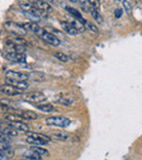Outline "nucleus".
<instances>
[{"instance_id": "nucleus-1", "label": "nucleus", "mask_w": 142, "mask_h": 160, "mask_svg": "<svg viewBox=\"0 0 142 160\" xmlns=\"http://www.w3.org/2000/svg\"><path fill=\"white\" fill-rule=\"evenodd\" d=\"M21 98L24 101L33 102V104H38L46 100V96L40 91H30V93L21 94Z\"/></svg>"}, {"instance_id": "nucleus-2", "label": "nucleus", "mask_w": 142, "mask_h": 160, "mask_svg": "<svg viewBox=\"0 0 142 160\" xmlns=\"http://www.w3.org/2000/svg\"><path fill=\"white\" fill-rule=\"evenodd\" d=\"M46 124L51 127H68L71 124L70 119L64 117H49L45 120Z\"/></svg>"}, {"instance_id": "nucleus-3", "label": "nucleus", "mask_w": 142, "mask_h": 160, "mask_svg": "<svg viewBox=\"0 0 142 160\" xmlns=\"http://www.w3.org/2000/svg\"><path fill=\"white\" fill-rule=\"evenodd\" d=\"M22 89L18 88V87L13 86L11 84H3L0 85V93L3 94V95L7 96H17V95H21L22 94Z\"/></svg>"}, {"instance_id": "nucleus-4", "label": "nucleus", "mask_w": 142, "mask_h": 160, "mask_svg": "<svg viewBox=\"0 0 142 160\" xmlns=\"http://www.w3.org/2000/svg\"><path fill=\"white\" fill-rule=\"evenodd\" d=\"M20 8L21 10L25 12L26 14H30V16H34L35 19L40 20V13L43 11L38 10L37 8H35L33 5H30V3H26V2H20Z\"/></svg>"}, {"instance_id": "nucleus-5", "label": "nucleus", "mask_w": 142, "mask_h": 160, "mask_svg": "<svg viewBox=\"0 0 142 160\" xmlns=\"http://www.w3.org/2000/svg\"><path fill=\"white\" fill-rule=\"evenodd\" d=\"M6 27L16 36H23L26 34V29H24L23 25H19L11 22V23H6Z\"/></svg>"}, {"instance_id": "nucleus-6", "label": "nucleus", "mask_w": 142, "mask_h": 160, "mask_svg": "<svg viewBox=\"0 0 142 160\" xmlns=\"http://www.w3.org/2000/svg\"><path fill=\"white\" fill-rule=\"evenodd\" d=\"M38 36H40L43 40H45V42H48V44L53 45V46H59V45H60V40L58 39L55 35L48 33V32H46L45 29H43V32Z\"/></svg>"}, {"instance_id": "nucleus-7", "label": "nucleus", "mask_w": 142, "mask_h": 160, "mask_svg": "<svg viewBox=\"0 0 142 160\" xmlns=\"http://www.w3.org/2000/svg\"><path fill=\"white\" fill-rule=\"evenodd\" d=\"M6 78H11L16 81H27L29 80V74L23 73V72H17V71H8L6 73Z\"/></svg>"}, {"instance_id": "nucleus-8", "label": "nucleus", "mask_w": 142, "mask_h": 160, "mask_svg": "<svg viewBox=\"0 0 142 160\" xmlns=\"http://www.w3.org/2000/svg\"><path fill=\"white\" fill-rule=\"evenodd\" d=\"M31 3L43 12H50L53 10L50 5L48 2H46V1H44V0H31Z\"/></svg>"}, {"instance_id": "nucleus-9", "label": "nucleus", "mask_w": 142, "mask_h": 160, "mask_svg": "<svg viewBox=\"0 0 142 160\" xmlns=\"http://www.w3.org/2000/svg\"><path fill=\"white\" fill-rule=\"evenodd\" d=\"M57 102L59 104H61V106L70 107L73 104L74 99L70 94H64V95H60L59 97L57 98Z\"/></svg>"}, {"instance_id": "nucleus-10", "label": "nucleus", "mask_w": 142, "mask_h": 160, "mask_svg": "<svg viewBox=\"0 0 142 160\" xmlns=\"http://www.w3.org/2000/svg\"><path fill=\"white\" fill-rule=\"evenodd\" d=\"M8 125H10V127H12L13 129H16L17 131L24 132V133H26L27 131H30L29 125L21 122V121H8Z\"/></svg>"}, {"instance_id": "nucleus-11", "label": "nucleus", "mask_w": 142, "mask_h": 160, "mask_svg": "<svg viewBox=\"0 0 142 160\" xmlns=\"http://www.w3.org/2000/svg\"><path fill=\"white\" fill-rule=\"evenodd\" d=\"M50 136H51L53 140H61V142H64V140H68L69 138H70V134L67 133V132H64V131H55L50 134Z\"/></svg>"}, {"instance_id": "nucleus-12", "label": "nucleus", "mask_w": 142, "mask_h": 160, "mask_svg": "<svg viewBox=\"0 0 142 160\" xmlns=\"http://www.w3.org/2000/svg\"><path fill=\"white\" fill-rule=\"evenodd\" d=\"M61 27H62V29H64V32H66L68 35H71V36H76V35H78V33L79 32L77 31L76 29H74V26L71 23H69V22H64L62 21L61 23Z\"/></svg>"}, {"instance_id": "nucleus-13", "label": "nucleus", "mask_w": 142, "mask_h": 160, "mask_svg": "<svg viewBox=\"0 0 142 160\" xmlns=\"http://www.w3.org/2000/svg\"><path fill=\"white\" fill-rule=\"evenodd\" d=\"M23 26H24L25 29H29V31L33 32V33H35L36 35H40V33L43 32L42 27L40 26V25L37 24V23L35 22H29V23H25V24H23Z\"/></svg>"}, {"instance_id": "nucleus-14", "label": "nucleus", "mask_w": 142, "mask_h": 160, "mask_svg": "<svg viewBox=\"0 0 142 160\" xmlns=\"http://www.w3.org/2000/svg\"><path fill=\"white\" fill-rule=\"evenodd\" d=\"M6 82H7L8 84H11L13 85V86L18 87V88L22 89V91H24V89H26L27 87H29V83H26V81H16V80H11V78H6Z\"/></svg>"}, {"instance_id": "nucleus-15", "label": "nucleus", "mask_w": 142, "mask_h": 160, "mask_svg": "<svg viewBox=\"0 0 142 160\" xmlns=\"http://www.w3.org/2000/svg\"><path fill=\"white\" fill-rule=\"evenodd\" d=\"M18 113L19 116L22 117L24 120H35V119L38 118L37 113L33 111H30V110H24V111H19V112H16Z\"/></svg>"}, {"instance_id": "nucleus-16", "label": "nucleus", "mask_w": 142, "mask_h": 160, "mask_svg": "<svg viewBox=\"0 0 142 160\" xmlns=\"http://www.w3.org/2000/svg\"><path fill=\"white\" fill-rule=\"evenodd\" d=\"M29 74V80H32L34 82H43L46 78V75L42 72H30Z\"/></svg>"}, {"instance_id": "nucleus-17", "label": "nucleus", "mask_w": 142, "mask_h": 160, "mask_svg": "<svg viewBox=\"0 0 142 160\" xmlns=\"http://www.w3.org/2000/svg\"><path fill=\"white\" fill-rule=\"evenodd\" d=\"M66 11L69 12V13L71 14V16H73L74 19H77V20L81 21V22L83 23V24L85 25V23H87V21L84 20V19L82 18V16H81V13L78 11V10H76L74 8H71V7H66Z\"/></svg>"}, {"instance_id": "nucleus-18", "label": "nucleus", "mask_w": 142, "mask_h": 160, "mask_svg": "<svg viewBox=\"0 0 142 160\" xmlns=\"http://www.w3.org/2000/svg\"><path fill=\"white\" fill-rule=\"evenodd\" d=\"M35 107L38 110H40V111L43 112H46V113H49V112H53L56 110L55 107L51 104H40V102H38L37 104H35Z\"/></svg>"}, {"instance_id": "nucleus-19", "label": "nucleus", "mask_w": 142, "mask_h": 160, "mask_svg": "<svg viewBox=\"0 0 142 160\" xmlns=\"http://www.w3.org/2000/svg\"><path fill=\"white\" fill-rule=\"evenodd\" d=\"M23 158L24 159H31V160H40L42 159V155H40L38 153L34 151L33 149H30L29 151H25L23 153Z\"/></svg>"}, {"instance_id": "nucleus-20", "label": "nucleus", "mask_w": 142, "mask_h": 160, "mask_svg": "<svg viewBox=\"0 0 142 160\" xmlns=\"http://www.w3.org/2000/svg\"><path fill=\"white\" fill-rule=\"evenodd\" d=\"M0 132H2L3 134H6V135L8 136H17L18 135V131H17L16 129H13L12 127H10V125H8L7 127H2V129L0 130Z\"/></svg>"}, {"instance_id": "nucleus-21", "label": "nucleus", "mask_w": 142, "mask_h": 160, "mask_svg": "<svg viewBox=\"0 0 142 160\" xmlns=\"http://www.w3.org/2000/svg\"><path fill=\"white\" fill-rule=\"evenodd\" d=\"M26 136H32V137H36V138H38V140H45V142H47V143L50 142V138L47 137V136H46V135H44V134L34 133V132H30V131H27V132H26Z\"/></svg>"}, {"instance_id": "nucleus-22", "label": "nucleus", "mask_w": 142, "mask_h": 160, "mask_svg": "<svg viewBox=\"0 0 142 160\" xmlns=\"http://www.w3.org/2000/svg\"><path fill=\"white\" fill-rule=\"evenodd\" d=\"M90 12H91L93 19L96 21V23H98V24H102V23H103V18H102V16L98 13L97 10H96L95 8L92 7V8H90Z\"/></svg>"}, {"instance_id": "nucleus-23", "label": "nucleus", "mask_w": 142, "mask_h": 160, "mask_svg": "<svg viewBox=\"0 0 142 160\" xmlns=\"http://www.w3.org/2000/svg\"><path fill=\"white\" fill-rule=\"evenodd\" d=\"M26 142L29 144H32V145H46L47 142L45 140H38L36 137H32V136H26Z\"/></svg>"}, {"instance_id": "nucleus-24", "label": "nucleus", "mask_w": 142, "mask_h": 160, "mask_svg": "<svg viewBox=\"0 0 142 160\" xmlns=\"http://www.w3.org/2000/svg\"><path fill=\"white\" fill-rule=\"evenodd\" d=\"M71 24L73 25L74 29H77L78 32H84L85 31V25L83 24L81 21L77 20V19H74V20H72V22H71Z\"/></svg>"}, {"instance_id": "nucleus-25", "label": "nucleus", "mask_w": 142, "mask_h": 160, "mask_svg": "<svg viewBox=\"0 0 142 160\" xmlns=\"http://www.w3.org/2000/svg\"><path fill=\"white\" fill-rule=\"evenodd\" d=\"M13 157V151L11 149H8L5 151H0V160H8Z\"/></svg>"}, {"instance_id": "nucleus-26", "label": "nucleus", "mask_w": 142, "mask_h": 160, "mask_svg": "<svg viewBox=\"0 0 142 160\" xmlns=\"http://www.w3.org/2000/svg\"><path fill=\"white\" fill-rule=\"evenodd\" d=\"M31 149H33L34 151H36V153H38L40 155H42V156H48L49 155L48 150H47L46 148L40 147V145H33V146L31 147Z\"/></svg>"}, {"instance_id": "nucleus-27", "label": "nucleus", "mask_w": 142, "mask_h": 160, "mask_svg": "<svg viewBox=\"0 0 142 160\" xmlns=\"http://www.w3.org/2000/svg\"><path fill=\"white\" fill-rule=\"evenodd\" d=\"M122 6H124V10L129 16H132V8H131V5L129 3V1L127 0H122Z\"/></svg>"}, {"instance_id": "nucleus-28", "label": "nucleus", "mask_w": 142, "mask_h": 160, "mask_svg": "<svg viewBox=\"0 0 142 160\" xmlns=\"http://www.w3.org/2000/svg\"><path fill=\"white\" fill-rule=\"evenodd\" d=\"M55 57L58 59L59 61H61V62H68L69 61V58H68V56L67 55H64V52H56L55 53Z\"/></svg>"}, {"instance_id": "nucleus-29", "label": "nucleus", "mask_w": 142, "mask_h": 160, "mask_svg": "<svg viewBox=\"0 0 142 160\" xmlns=\"http://www.w3.org/2000/svg\"><path fill=\"white\" fill-rule=\"evenodd\" d=\"M8 149H11V145L9 142H0V151H5Z\"/></svg>"}, {"instance_id": "nucleus-30", "label": "nucleus", "mask_w": 142, "mask_h": 160, "mask_svg": "<svg viewBox=\"0 0 142 160\" xmlns=\"http://www.w3.org/2000/svg\"><path fill=\"white\" fill-rule=\"evenodd\" d=\"M12 40H13L14 42H17V44L23 45V46H26V45H27V42H26V40L23 39V38L20 37V36H16V37H14Z\"/></svg>"}, {"instance_id": "nucleus-31", "label": "nucleus", "mask_w": 142, "mask_h": 160, "mask_svg": "<svg viewBox=\"0 0 142 160\" xmlns=\"http://www.w3.org/2000/svg\"><path fill=\"white\" fill-rule=\"evenodd\" d=\"M85 26H87L88 29H89L91 32H93V33H98V29L96 27V25L93 24V23L87 22V23H85Z\"/></svg>"}, {"instance_id": "nucleus-32", "label": "nucleus", "mask_w": 142, "mask_h": 160, "mask_svg": "<svg viewBox=\"0 0 142 160\" xmlns=\"http://www.w3.org/2000/svg\"><path fill=\"white\" fill-rule=\"evenodd\" d=\"M88 1H89V3L92 7L95 8L96 10H98V8H100V0H88Z\"/></svg>"}, {"instance_id": "nucleus-33", "label": "nucleus", "mask_w": 142, "mask_h": 160, "mask_svg": "<svg viewBox=\"0 0 142 160\" xmlns=\"http://www.w3.org/2000/svg\"><path fill=\"white\" fill-rule=\"evenodd\" d=\"M10 136L3 134L2 132H0V142H10Z\"/></svg>"}, {"instance_id": "nucleus-34", "label": "nucleus", "mask_w": 142, "mask_h": 160, "mask_svg": "<svg viewBox=\"0 0 142 160\" xmlns=\"http://www.w3.org/2000/svg\"><path fill=\"white\" fill-rule=\"evenodd\" d=\"M121 16H122V10L121 9H117V10H116V11H115V16H116V18L119 19Z\"/></svg>"}, {"instance_id": "nucleus-35", "label": "nucleus", "mask_w": 142, "mask_h": 160, "mask_svg": "<svg viewBox=\"0 0 142 160\" xmlns=\"http://www.w3.org/2000/svg\"><path fill=\"white\" fill-rule=\"evenodd\" d=\"M113 1H116V2H120L121 0H113Z\"/></svg>"}, {"instance_id": "nucleus-36", "label": "nucleus", "mask_w": 142, "mask_h": 160, "mask_svg": "<svg viewBox=\"0 0 142 160\" xmlns=\"http://www.w3.org/2000/svg\"><path fill=\"white\" fill-rule=\"evenodd\" d=\"M70 1H72V2H77L78 0H70Z\"/></svg>"}]
</instances>
